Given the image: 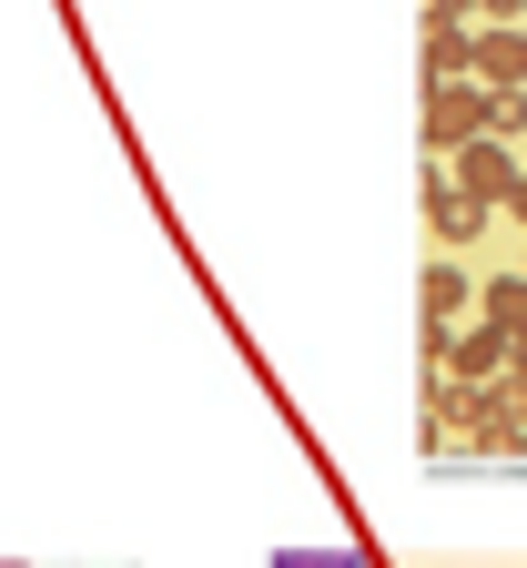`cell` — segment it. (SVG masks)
Here are the masks:
<instances>
[{
    "instance_id": "obj_1",
    "label": "cell",
    "mask_w": 527,
    "mask_h": 568,
    "mask_svg": "<svg viewBox=\"0 0 527 568\" xmlns=\"http://www.w3.org/2000/svg\"><path fill=\"white\" fill-rule=\"evenodd\" d=\"M497 132V92L477 82H426V153H467Z\"/></svg>"
},
{
    "instance_id": "obj_2",
    "label": "cell",
    "mask_w": 527,
    "mask_h": 568,
    "mask_svg": "<svg viewBox=\"0 0 527 568\" xmlns=\"http://www.w3.org/2000/svg\"><path fill=\"white\" fill-rule=\"evenodd\" d=\"M467 82H477V92H527V31H517V21H487V31L467 41Z\"/></svg>"
},
{
    "instance_id": "obj_3",
    "label": "cell",
    "mask_w": 527,
    "mask_h": 568,
    "mask_svg": "<svg viewBox=\"0 0 527 568\" xmlns=\"http://www.w3.org/2000/svg\"><path fill=\"white\" fill-rule=\"evenodd\" d=\"M436 376H446V386H497V376H507V335H497V325H457Z\"/></svg>"
},
{
    "instance_id": "obj_4",
    "label": "cell",
    "mask_w": 527,
    "mask_h": 568,
    "mask_svg": "<svg viewBox=\"0 0 527 568\" xmlns=\"http://www.w3.org/2000/svg\"><path fill=\"white\" fill-rule=\"evenodd\" d=\"M467 426L487 447H527V386H467Z\"/></svg>"
},
{
    "instance_id": "obj_5",
    "label": "cell",
    "mask_w": 527,
    "mask_h": 568,
    "mask_svg": "<svg viewBox=\"0 0 527 568\" xmlns=\"http://www.w3.org/2000/svg\"><path fill=\"white\" fill-rule=\"evenodd\" d=\"M426 224H436L446 244H477V234H487V203H477L457 173H426Z\"/></svg>"
},
{
    "instance_id": "obj_6",
    "label": "cell",
    "mask_w": 527,
    "mask_h": 568,
    "mask_svg": "<svg viewBox=\"0 0 527 568\" xmlns=\"http://www.w3.org/2000/svg\"><path fill=\"white\" fill-rule=\"evenodd\" d=\"M457 183H467V193H477V203L497 213V203H507V193H517L527 173H517V153H507V142L487 132V142H467V153H457Z\"/></svg>"
},
{
    "instance_id": "obj_7",
    "label": "cell",
    "mask_w": 527,
    "mask_h": 568,
    "mask_svg": "<svg viewBox=\"0 0 527 568\" xmlns=\"http://www.w3.org/2000/svg\"><path fill=\"white\" fill-rule=\"evenodd\" d=\"M477 305V284H467V264L457 254H426V325H457Z\"/></svg>"
},
{
    "instance_id": "obj_8",
    "label": "cell",
    "mask_w": 527,
    "mask_h": 568,
    "mask_svg": "<svg viewBox=\"0 0 527 568\" xmlns=\"http://www.w3.org/2000/svg\"><path fill=\"white\" fill-rule=\"evenodd\" d=\"M477 325L527 335V274H487V284H477Z\"/></svg>"
},
{
    "instance_id": "obj_9",
    "label": "cell",
    "mask_w": 527,
    "mask_h": 568,
    "mask_svg": "<svg viewBox=\"0 0 527 568\" xmlns=\"http://www.w3.org/2000/svg\"><path fill=\"white\" fill-rule=\"evenodd\" d=\"M274 568H365V548H355V538H345V548H284Z\"/></svg>"
},
{
    "instance_id": "obj_10",
    "label": "cell",
    "mask_w": 527,
    "mask_h": 568,
    "mask_svg": "<svg viewBox=\"0 0 527 568\" xmlns=\"http://www.w3.org/2000/svg\"><path fill=\"white\" fill-rule=\"evenodd\" d=\"M507 386H527V335H507Z\"/></svg>"
},
{
    "instance_id": "obj_11",
    "label": "cell",
    "mask_w": 527,
    "mask_h": 568,
    "mask_svg": "<svg viewBox=\"0 0 527 568\" xmlns=\"http://www.w3.org/2000/svg\"><path fill=\"white\" fill-rule=\"evenodd\" d=\"M467 11H487V21H517V11H527V0H467Z\"/></svg>"
},
{
    "instance_id": "obj_12",
    "label": "cell",
    "mask_w": 527,
    "mask_h": 568,
    "mask_svg": "<svg viewBox=\"0 0 527 568\" xmlns=\"http://www.w3.org/2000/svg\"><path fill=\"white\" fill-rule=\"evenodd\" d=\"M507 213H517V224H527V183H517V193H507Z\"/></svg>"
},
{
    "instance_id": "obj_13",
    "label": "cell",
    "mask_w": 527,
    "mask_h": 568,
    "mask_svg": "<svg viewBox=\"0 0 527 568\" xmlns=\"http://www.w3.org/2000/svg\"><path fill=\"white\" fill-rule=\"evenodd\" d=\"M0 568H31V558H0Z\"/></svg>"
},
{
    "instance_id": "obj_14",
    "label": "cell",
    "mask_w": 527,
    "mask_h": 568,
    "mask_svg": "<svg viewBox=\"0 0 527 568\" xmlns=\"http://www.w3.org/2000/svg\"><path fill=\"white\" fill-rule=\"evenodd\" d=\"M517 274H527V264H517Z\"/></svg>"
}]
</instances>
